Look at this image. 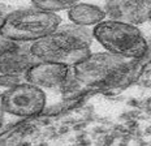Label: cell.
Segmentation results:
<instances>
[{
    "label": "cell",
    "instance_id": "8",
    "mask_svg": "<svg viewBox=\"0 0 151 146\" xmlns=\"http://www.w3.org/2000/svg\"><path fill=\"white\" fill-rule=\"evenodd\" d=\"M69 77V65L51 61H39L26 72V80L39 87L63 86Z\"/></svg>",
    "mask_w": 151,
    "mask_h": 146
},
{
    "label": "cell",
    "instance_id": "3",
    "mask_svg": "<svg viewBox=\"0 0 151 146\" xmlns=\"http://www.w3.org/2000/svg\"><path fill=\"white\" fill-rule=\"evenodd\" d=\"M133 59L113 52L90 53L82 61L73 65L77 81L85 85H113L130 72Z\"/></svg>",
    "mask_w": 151,
    "mask_h": 146
},
{
    "label": "cell",
    "instance_id": "11",
    "mask_svg": "<svg viewBox=\"0 0 151 146\" xmlns=\"http://www.w3.org/2000/svg\"><path fill=\"white\" fill-rule=\"evenodd\" d=\"M26 80V74H11V73H5V74H0V87H13L16 85L24 84Z\"/></svg>",
    "mask_w": 151,
    "mask_h": 146
},
{
    "label": "cell",
    "instance_id": "4",
    "mask_svg": "<svg viewBox=\"0 0 151 146\" xmlns=\"http://www.w3.org/2000/svg\"><path fill=\"white\" fill-rule=\"evenodd\" d=\"M94 38L109 52L130 59H141L147 52V42L136 25L108 20L93 29Z\"/></svg>",
    "mask_w": 151,
    "mask_h": 146
},
{
    "label": "cell",
    "instance_id": "14",
    "mask_svg": "<svg viewBox=\"0 0 151 146\" xmlns=\"http://www.w3.org/2000/svg\"><path fill=\"white\" fill-rule=\"evenodd\" d=\"M1 95H3V91H0V98H1Z\"/></svg>",
    "mask_w": 151,
    "mask_h": 146
},
{
    "label": "cell",
    "instance_id": "13",
    "mask_svg": "<svg viewBox=\"0 0 151 146\" xmlns=\"http://www.w3.org/2000/svg\"><path fill=\"white\" fill-rule=\"evenodd\" d=\"M4 111H3V108L0 107V126H1V124H3V120H4Z\"/></svg>",
    "mask_w": 151,
    "mask_h": 146
},
{
    "label": "cell",
    "instance_id": "6",
    "mask_svg": "<svg viewBox=\"0 0 151 146\" xmlns=\"http://www.w3.org/2000/svg\"><path fill=\"white\" fill-rule=\"evenodd\" d=\"M31 43L0 34V74H26L31 66L42 61L31 52Z\"/></svg>",
    "mask_w": 151,
    "mask_h": 146
},
{
    "label": "cell",
    "instance_id": "12",
    "mask_svg": "<svg viewBox=\"0 0 151 146\" xmlns=\"http://www.w3.org/2000/svg\"><path fill=\"white\" fill-rule=\"evenodd\" d=\"M12 12L11 7H7V5H3L0 4V27L3 26V24H4L5 18H7V16Z\"/></svg>",
    "mask_w": 151,
    "mask_h": 146
},
{
    "label": "cell",
    "instance_id": "1",
    "mask_svg": "<svg viewBox=\"0 0 151 146\" xmlns=\"http://www.w3.org/2000/svg\"><path fill=\"white\" fill-rule=\"evenodd\" d=\"M61 24V17L55 12L37 7L12 11L7 16L0 34L14 40L34 42L53 33Z\"/></svg>",
    "mask_w": 151,
    "mask_h": 146
},
{
    "label": "cell",
    "instance_id": "10",
    "mask_svg": "<svg viewBox=\"0 0 151 146\" xmlns=\"http://www.w3.org/2000/svg\"><path fill=\"white\" fill-rule=\"evenodd\" d=\"M34 7L50 12H59L70 9L78 3V0H31Z\"/></svg>",
    "mask_w": 151,
    "mask_h": 146
},
{
    "label": "cell",
    "instance_id": "7",
    "mask_svg": "<svg viewBox=\"0 0 151 146\" xmlns=\"http://www.w3.org/2000/svg\"><path fill=\"white\" fill-rule=\"evenodd\" d=\"M104 12L109 20L139 25L151 20V0H106Z\"/></svg>",
    "mask_w": 151,
    "mask_h": 146
},
{
    "label": "cell",
    "instance_id": "2",
    "mask_svg": "<svg viewBox=\"0 0 151 146\" xmlns=\"http://www.w3.org/2000/svg\"><path fill=\"white\" fill-rule=\"evenodd\" d=\"M87 40L58 27L53 33L31 43V52L42 61L73 66L90 55Z\"/></svg>",
    "mask_w": 151,
    "mask_h": 146
},
{
    "label": "cell",
    "instance_id": "5",
    "mask_svg": "<svg viewBox=\"0 0 151 146\" xmlns=\"http://www.w3.org/2000/svg\"><path fill=\"white\" fill-rule=\"evenodd\" d=\"M46 106V95L42 87L30 82L16 85L3 91L0 107L11 115L29 117L38 115Z\"/></svg>",
    "mask_w": 151,
    "mask_h": 146
},
{
    "label": "cell",
    "instance_id": "9",
    "mask_svg": "<svg viewBox=\"0 0 151 146\" xmlns=\"http://www.w3.org/2000/svg\"><path fill=\"white\" fill-rule=\"evenodd\" d=\"M106 16V12L96 5L78 4V3L73 5L68 12V17L72 22L78 25H85V26L99 24L104 20Z\"/></svg>",
    "mask_w": 151,
    "mask_h": 146
}]
</instances>
